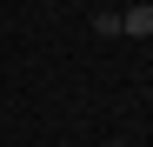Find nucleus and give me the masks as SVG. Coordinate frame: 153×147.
Here are the masks:
<instances>
[{
    "label": "nucleus",
    "mask_w": 153,
    "mask_h": 147,
    "mask_svg": "<svg viewBox=\"0 0 153 147\" xmlns=\"http://www.w3.org/2000/svg\"><path fill=\"white\" fill-rule=\"evenodd\" d=\"M120 34H133V40L153 34V0H140V7H126V14H120Z\"/></svg>",
    "instance_id": "f257e3e1"
},
{
    "label": "nucleus",
    "mask_w": 153,
    "mask_h": 147,
    "mask_svg": "<svg viewBox=\"0 0 153 147\" xmlns=\"http://www.w3.org/2000/svg\"><path fill=\"white\" fill-rule=\"evenodd\" d=\"M113 147H126V140H113Z\"/></svg>",
    "instance_id": "f03ea898"
}]
</instances>
